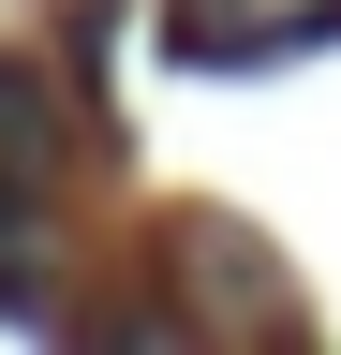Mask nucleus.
<instances>
[{
    "mask_svg": "<svg viewBox=\"0 0 341 355\" xmlns=\"http://www.w3.org/2000/svg\"><path fill=\"white\" fill-rule=\"evenodd\" d=\"M312 30H341V0H178V44H208V60H267Z\"/></svg>",
    "mask_w": 341,
    "mask_h": 355,
    "instance_id": "nucleus-1",
    "label": "nucleus"
},
{
    "mask_svg": "<svg viewBox=\"0 0 341 355\" xmlns=\"http://www.w3.org/2000/svg\"><path fill=\"white\" fill-rule=\"evenodd\" d=\"M45 163H60V89L30 74V60H0V193H45Z\"/></svg>",
    "mask_w": 341,
    "mask_h": 355,
    "instance_id": "nucleus-2",
    "label": "nucleus"
}]
</instances>
